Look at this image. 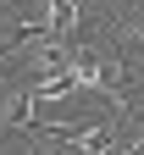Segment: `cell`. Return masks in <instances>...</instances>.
I'll return each mask as SVG.
<instances>
[{"instance_id": "cell-1", "label": "cell", "mask_w": 144, "mask_h": 155, "mask_svg": "<svg viewBox=\"0 0 144 155\" xmlns=\"http://www.w3.org/2000/svg\"><path fill=\"white\" fill-rule=\"evenodd\" d=\"M11 67H17V61H11V55H6V50H0V94H6V89H11Z\"/></svg>"}, {"instance_id": "cell-2", "label": "cell", "mask_w": 144, "mask_h": 155, "mask_svg": "<svg viewBox=\"0 0 144 155\" xmlns=\"http://www.w3.org/2000/svg\"><path fill=\"white\" fill-rule=\"evenodd\" d=\"M33 155H50V150H33Z\"/></svg>"}]
</instances>
